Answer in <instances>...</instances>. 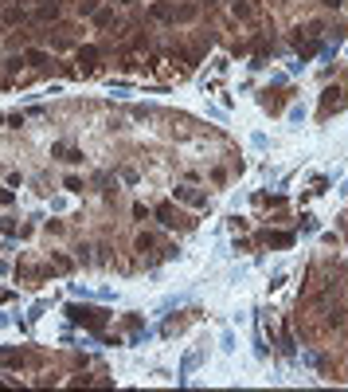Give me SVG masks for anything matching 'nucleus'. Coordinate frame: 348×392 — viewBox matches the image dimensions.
Masks as SVG:
<instances>
[{"instance_id":"nucleus-1","label":"nucleus","mask_w":348,"mask_h":392,"mask_svg":"<svg viewBox=\"0 0 348 392\" xmlns=\"http://www.w3.org/2000/svg\"><path fill=\"white\" fill-rule=\"evenodd\" d=\"M67 314H71V322H78L86 330H102L106 326V310H98V306H67Z\"/></svg>"},{"instance_id":"nucleus-2","label":"nucleus","mask_w":348,"mask_h":392,"mask_svg":"<svg viewBox=\"0 0 348 392\" xmlns=\"http://www.w3.org/2000/svg\"><path fill=\"white\" fill-rule=\"evenodd\" d=\"M156 216H160V224H168V227H176L180 220H184V216H180L172 204H160V208H156Z\"/></svg>"},{"instance_id":"nucleus-3","label":"nucleus","mask_w":348,"mask_h":392,"mask_svg":"<svg viewBox=\"0 0 348 392\" xmlns=\"http://www.w3.org/2000/svg\"><path fill=\"white\" fill-rule=\"evenodd\" d=\"M36 16H39V20H55V16H59V0H39Z\"/></svg>"},{"instance_id":"nucleus-4","label":"nucleus","mask_w":348,"mask_h":392,"mask_svg":"<svg viewBox=\"0 0 348 392\" xmlns=\"http://www.w3.org/2000/svg\"><path fill=\"white\" fill-rule=\"evenodd\" d=\"M262 239H266V243H274V247H290V243H294V235H290V231H266Z\"/></svg>"},{"instance_id":"nucleus-5","label":"nucleus","mask_w":348,"mask_h":392,"mask_svg":"<svg viewBox=\"0 0 348 392\" xmlns=\"http://www.w3.org/2000/svg\"><path fill=\"white\" fill-rule=\"evenodd\" d=\"M149 16L153 20H176V8H172V4H153Z\"/></svg>"},{"instance_id":"nucleus-6","label":"nucleus","mask_w":348,"mask_h":392,"mask_svg":"<svg viewBox=\"0 0 348 392\" xmlns=\"http://www.w3.org/2000/svg\"><path fill=\"white\" fill-rule=\"evenodd\" d=\"M55 157H59V161H67V165L82 161V153H78V149H67V145H55Z\"/></svg>"},{"instance_id":"nucleus-7","label":"nucleus","mask_w":348,"mask_h":392,"mask_svg":"<svg viewBox=\"0 0 348 392\" xmlns=\"http://www.w3.org/2000/svg\"><path fill=\"white\" fill-rule=\"evenodd\" d=\"M176 196H180V200H188V204H203V200H207V196H203V192H196V188H176Z\"/></svg>"},{"instance_id":"nucleus-8","label":"nucleus","mask_w":348,"mask_h":392,"mask_svg":"<svg viewBox=\"0 0 348 392\" xmlns=\"http://www.w3.org/2000/svg\"><path fill=\"white\" fill-rule=\"evenodd\" d=\"M78 63H82V67L90 71V67L98 63V47H78Z\"/></svg>"},{"instance_id":"nucleus-9","label":"nucleus","mask_w":348,"mask_h":392,"mask_svg":"<svg viewBox=\"0 0 348 392\" xmlns=\"http://www.w3.org/2000/svg\"><path fill=\"white\" fill-rule=\"evenodd\" d=\"M149 247H156V239H153L149 231H141V235H137V251H141V255H145V251H149Z\"/></svg>"},{"instance_id":"nucleus-10","label":"nucleus","mask_w":348,"mask_h":392,"mask_svg":"<svg viewBox=\"0 0 348 392\" xmlns=\"http://www.w3.org/2000/svg\"><path fill=\"white\" fill-rule=\"evenodd\" d=\"M24 59H28L32 67H43V63H47V55H43V51H28V55H24Z\"/></svg>"},{"instance_id":"nucleus-11","label":"nucleus","mask_w":348,"mask_h":392,"mask_svg":"<svg viewBox=\"0 0 348 392\" xmlns=\"http://www.w3.org/2000/svg\"><path fill=\"white\" fill-rule=\"evenodd\" d=\"M78 12H82V16H90V12H98V0H78Z\"/></svg>"},{"instance_id":"nucleus-12","label":"nucleus","mask_w":348,"mask_h":392,"mask_svg":"<svg viewBox=\"0 0 348 392\" xmlns=\"http://www.w3.org/2000/svg\"><path fill=\"white\" fill-rule=\"evenodd\" d=\"M20 20H24L20 8H8V12H4V24H20Z\"/></svg>"},{"instance_id":"nucleus-13","label":"nucleus","mask_w":348,"mask_h":392,"mask_svg":"<svg viewBox=\"0 0 348 392\" xmlns=\"http://www.w3.org/2000/svg\"><path fill=\"white\" fill-rule=\"evenodd\" d=\"M94 20H98V28H110L114 24V12H94Z\"/></svg>"},{"instance_id":"nucleus-14","label":"nucleus","mask_w":348,"mask_h":392,"mask_svg":"<svg viewBox=\"0 0 348 392\" xmlns=\"http://www.w3.org/2000/svg\"><path fill=\"white\" fill-rule=\"evenodd\" d=\"M337 94H341L337 87H333V90H325V110H333V106H337Z\"/></svg>"},{"instance_id":"nucleus-15","label":"nucleus","mask_w":348,"mask_h":392,"mask_svg":"<svg viewBox=\"0 0 348 392\" xmlns=\"http://www.w3.org/2000/svg\"><path fill=\"white\" fill-rule=\"evenodd\" d=\"M341 4H345V0H325V8H341Z\"/></svg>"}]
</instances>
